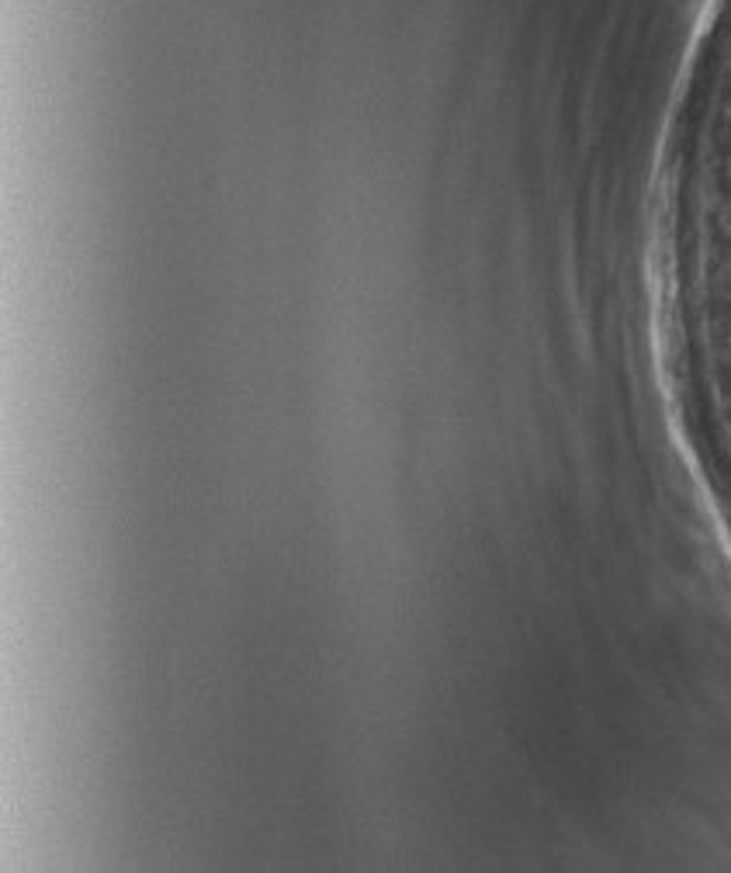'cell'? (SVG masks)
Listing matches in <instances>:
<instances>
[{"instance_id":"1","label":"cell","mask_w":731,"mask_h":873,"mask_svg":"<svg viewBox=\"0 0 731 873\" xmlns=\"http://www.w3.org/2000/svg\"><path fill=\"white\" fill-rule=\"evenodd\" d=\"M687 135H690V115H687ZM687 135H683V146H687ZM676 291H680V184H676ZM680 319H683V295H680ZM683 330H687V323H683Z\"/></svg>"}]
</instances>
